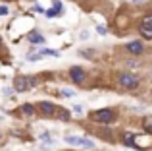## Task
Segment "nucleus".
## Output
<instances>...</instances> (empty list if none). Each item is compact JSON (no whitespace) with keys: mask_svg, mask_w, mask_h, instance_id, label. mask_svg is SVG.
Masks as SVG:
<instances>
[{"mask_svg":"<svg viewBox=\"0 0 152 151\" xmlns=\"http://www.w3.org/2000/svg\"><path fill=\"white\" fill-rule=\"evenodd\" d=\"M54 8H58V10H64V8H62V2H60V0H54Z\"/></svg>","mask_w":152,"mask_h":151,"instance_id":"nucleus-21","label":"nucleus"},{"mask_svg":"<svg viewBox=\"0 0 152 151\" xmlns=\"http://www.w3.org/2000/svg\"><path fill=\"white\" fill-rule=\"evenodd\" d=\"M131 2H135V4H137V2H145V0H131Z\"/></svg>","mask_w":152,"mask_h":151,"instance_id":"nucleus-24","label":"nucleus"},{"mask_svg":"<svg viewBox=\"0 0 152 151\" xmlns=\"http://www.w3.org/2000/svg\"><path fill=\"white\" fill-rule=\"evenodd\" d=\"M8 6H0V16H8Z\"/></svg>","mask_w":152,"mask_h":151,"instance_id":"nucleus-18","label":"nucleus"},{"mask_svg":"<svg viewBox=\"0 0 152 151\" xmlns=\"http://www.w3.org/2000/svg\"><path fill=\"white\" fill-rule=\"evenodd\" d=\"M135 140H137V134H133V132H125L121 136V141L127 147H135Z\"/></svg>","mask_w":152,"mask_h":151,"instance_id":"nucleus-8","label":"nucleus"},{"mask_svg":"<svg viewBox=\"0 0 152 151\" xmlns=\"http://www.w3.org/2000/svg\"><path fill=\"white\" fill-rule=\"evenodd\" d=\"M21 110H23V114H27V116H33V114H35V109L31 105H23Z\"/></svg>","mask_w":152,"mask_h":151,"instance_id":"nucleus-13","label":"nucleus"},{"mask_svg":"<svg viewBox=\"0 0 152 151\" xmlns=\"http://www.w3.org/2000/svg\"><path fill=\"white\" fill-rule=\"evenodd\" d=\"M41 54H29V56H27V60H29V62H33V60H41Z\"/></svg>","mask_w":152,"mask_h":151,"instance_id":"nucleus-16","label":"nucleus"},{"mask_svg":"<svg viewBox=\"0 0 152 151\" xmlns=\"http://www.w3.org/2000/svg\"><path fill=\"white\" fill-rule=\"evenodd\" d=\"M73 110H75V113H79V114H81V113H83V107H81V105H75V107H73Z\"/></svg>","mask_w":152,"mask_h":151,"instance_id":"nucleus-23","label":"nucleus"},{"mask_svg":"<svg viewBox=\"0 0 152 151\" xmlns=\"http://www.w3.org/2000/svg\"><path fill=\"white\" fill-rule=\"evenodd\" d=\"M79 54H81V56H85V58H93V56H91V54H93V50H81Z\"/></svg>","mask_w":152,"mask_h":151,"instance_id":"nucleus-17","label":"nucleus"},{"mask_svg":"<svg viewBox=\"0 0 152 151\" xmlns=\"http://www.w3.org/2000/svg\"><path fill=\"white\" fill-rule=\"evenodd\" d=\"M69 78L73 79V83H83L85 81V72H83V68H79V66H73V68L69 70Z\"/></svg>","mask_w":152,"mask_h":151,"instance_id":"nucleus-7","label":"nucleus"},{"mask_svg":"<svg viewBox=\"0 0 152 151\" xmlns=\"http://www.w3.org/2000/svg\"><path fill=\"white\" fill-rule=\"evenodd\" d=\"M142 128H145L148 134H152V116H146L145 120H142Z\"/></svg>","mask_w":152,"mask_h":151,"instance_id":"nucleus-11","label":"nucleus"},{"mask_svg":"<svg viewBox=\"0 0 152 151\" xmlns=\"http://www.w3.org/2000/svg\"><path fill=\"white\" fill-rule=\"evenodd\" d=\"M60 120H69V113H67V110H62V113H60Z\"/></svg>","mask_w":152,"mask_h":151,"instance_id":"nucleus-15","label":"nucleus"},{"mask_svg":"<svg viewBox=\"0 0 152 151\" xmlns=\"http://www.w3.org/2000/svg\"><path fill=\"white\" fill-rule=\"evenodd\" d=\"M29 41L33 43V45H42V43H45V37H42L41 33H31L29 35Z\"/></svg>","mask_w":152,"mask_h":151,"instance_id":"nucleus-10","label":"nucleus"},{"mask_svg":"<svg viewBox=\"0 0 152 151\" xmlns=\"http://www.w3.org/2000/svg\"><path fill=\"white\" fill-rule=\"evenodd\" d=\"M91 120L98 122V124H110V122L115 120V113L112 109H100V110H94L91 113Z\"/></svg>","mask_w":152,"mask_h":151,"instance_id":"nucleus-1","label":"nucleus"},{"mask_svg":"<svg viewBox=\"0 0 152 151\" xmlns=\"http://www.w3.org/2000/svg\"><path fill=\"white\" fill-rule=\"evenodd\" d=\"M125 49L129 50L133 56H139V54H142L145 53V45H142L141 41H131V43H127L125 45Z\"/></svg>","mask_w":152,"mask_h":151,"instance_id":"nucleus-6","label":"nucleus"},{"mask_svg":"<svg viewBox=\"0 0 152 151\" xmlns=\"http://www.w3.org/2000/svg\"><path fill=\"white\" fill-rule=\"evenodd\" d=\"M62 95H64V97H73V91H67V89H62Z\"/></svg>","mask_w":152,"mask_h":151,"instance_id":"nucleus-19","label":"nucleus"},{"mask_svg":"<svg viewBox=\"0 0 152 151\" xmlns=\"http://www.w3.org/2000/svg\"><path fill=\"white\" fill-rule=\"evenodd\" d=\"M96 31H98L100 35H106V31H108V29H106V27H102V25H98V27H96Z\"/></svg>","mask_w":152,"mask_h":151,"instance_id":"nucleus-20","label":"nucleus"},{"mask_svg":"<svg viewBox=\"0 0 152 151\" xmlns=\"http://www.w3.org/2000/svg\"><path fill=\"white\" fill-rule=\"evenodd\" d=\"M139 33L142 39L152 41V14H146L145 18L139 21Z\"/></svg>","mask_w":152,"mask_h":151,"instance_id":"nucleus-3","label":"nucleus"},{"mask_svg":"<svg viewBox=\"0 0 152 151\" xmlns=\"http://www.w3.org/2000/svg\"><path fill=\"white\" fill-rule=\"evenodd\" d=\"M41 110H42V114H46V116H52V114H56V107L52 105V103H41Z\"/></svg>","mask_w":152,"mask_h":151,"instance_id":"nucleus-9","label":"nucleus"},{"mask_svg":"<svg viewBox=\"0 0 152 151\" xmlns=\"http://www.w3.org/2000/svg\"><path fill=\"white\" fill-rule=\"evenodd\" d=\"M64 10H58V8H54V10H46V16L48 18H54V16H62Z\"/></svg>","mask_w":152,"mask_h":151,"instance_id":"nucleus-14","label":"nucleus"},{"mask_svg":"<svg viewBox=\"0 0 152 151\" xmlns=\"http://www.w3.org/2000/svg\"><path fill=\"white\" fill-rule=\"evenodd\" d=\"M33 10H35V12H39V14H42V12H45L41 6H39V4H35V6H33Z\"/></svg>","mask_w":152,"mask_h":151,"instance_id":"nucleus-22","label":"nucleus"},{"mask_svg":"<svg viewBox=\"0 0 152 151\" xmlns=\"http://www.w3.org/2000/svg\"><path fill=\"white\" fill-rule=\"evenodd\" d=\"M64 140H66V144H69V145H77V147H94V144H93L91 140H87V138H79V136H66Z\"/></svg>","mask_w":152,"mask_h":151,"instance_id":"nucleus-5","label":"nucleus"},{"mask_svg":"<svg viewBox=\"0 0 152 151\" xmlns=\"http://www.w3.org/2000/svg\"><path fill=\"white\" fill-rule=\"evenodd\" d=\"M37 85V79L35 78H27V76H18V78L14 79V87L15 91H27L31 89V87Z\"/></svg>","mask_w":152,"mask_h":151,"instance_id":"nucleus-4","label":"nucleus"},{"mask_svg":"<svg viewBox=\"0 0 152 151\" xmlns=\"http://www.w3.org/2000/svg\"><path fill=\"white\" fill-rule=\"evenodd\" d=\"M41 56H54V58H58L60 53H58V50H52V49H45L41 53Z\"/></svg>","mask_w":152,"mask_h":151,"instance_id":"nucleus-12","label":"nucleus"},{"mask_svg":"<svg viewBox=\"0 0 152 151\" xmlns=\"http://www.w3.org/2000/svg\"><path fill=\"white\" fill-rule=\"evenodd\" d=\"M118 81L123 89H137L139 87V76L131 74V72H123V74H119Z\"/></svg>","mask_w":152,"mask_h":151,"instance_id":"nucleus-2","label":"nucleus"}]
</instances>
